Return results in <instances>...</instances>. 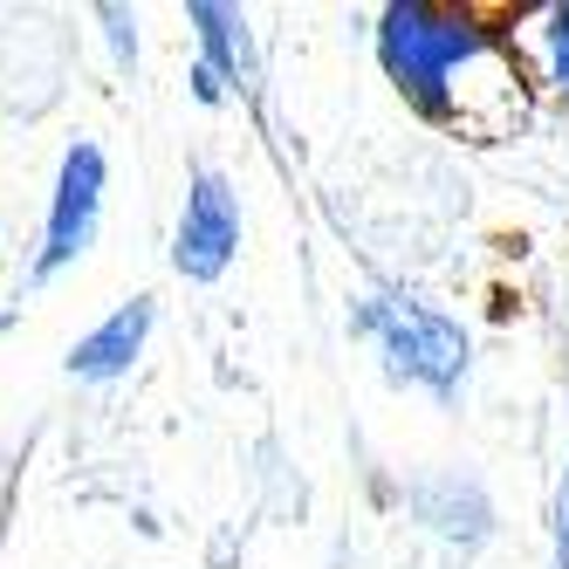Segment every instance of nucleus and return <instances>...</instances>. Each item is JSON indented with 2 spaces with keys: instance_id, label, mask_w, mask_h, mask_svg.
<instances>
[{
  "instance_id": "obj_1",
  "label": "nucleus",
  "mask_w": 569,
  "mask_h": 569,
  "mask_svg": "<svg viewBox=\"0 0 569 569\" xmlns=\"http://www.w3.org/2000/svg\"><path fill=\"white\" fill-rule=\"evenodd\" d=\"M378 56L398 97L432 124H453L473 138H501L528 117L521 62L501 49V34L467 8H432V0H398L378 21Z\"/></svg>"
},
{
  "instance_id": "obj_10",
  "label": "nucleus",
  "mask_w": 569,
  "mask_h": 569,
  "mask_svg": "<svg viewBox=\"0 0 569 569\" xmlns=\"http://www.w3.org/2000/svg\"><path fill=\"white\" fill-rule=\"evenodd\" d=\"M562 569H569V495H562Z\"/></svg>"
},
{
  "instance_id": "obj_7",
  "label": "nucleus",
  "mask_w": 569,
  "mask_h": 569,
  "mask_svg": "<svg viewBox=\"0 0 569 569\" xmlns=\"http://www.w3.org/2000/svg\"><path fill=\"white\" fill-rule=\"evenodd\" d=\"M549 69H556V90H562V103H569V0L562 8H549Z\"/></svg>"
},
{
  "instance_id": "obj_2",
  "label": "nucleus",
  "mask_w": 569,
  "mask_h": 569,
  "mask_svg": "<svg viewBox=\"0 0 569 569\" xmlns=\"http://www.w3.org/2000/svg\"><path fill=\"white\" fill-rule=\"evenodd\" d=\"M357 330L371 337L385 350V363L398 378H412L426 391H453L467 378V337H460V322H446L439 309L412 302V296H371L357 309Z\"/></svg>"
},
{
  "instance_id": "obj_8",
  "label": "nucleus",
  "mask_w": 569,
  "mask_h": 569,
  "mask_svg": "<svg viewBox=\"0 0 569 569\" xmlns=\"http://www.w3.org/2000/svg\"><path fill=\"white\" fill-rule=\"evenodd\" d=\"M103 21H110V42H117V56H131V49H138V34H131L124 8H103Z\"/></svg>"
},
{
  "instance_id": "obj_6",
  "label": "nucleus",
  "mask_w": 569,
  "mask_h": 569,
  "mask_svg": "<svg viewBox=\"0 0 569 569\" xmlns=\"http://www.w3.org/2000/svg\"><path fill=\"white\" fill-rule=\"evenodd\" d=\"M192 28L199 42H207V69L220 76L227 90H254V42H248V21L233 8H213V0H199L192 8Z\"/></svg>"
},
{
  "instance_id": "obj_9",
  "label": "nucleus",
  "mask_w": 569,
  "mask_h": 569,
  "mask_svg": "<svg viewBox=\"0 0 569 569\" xmlns=\"http://www.w3.org/2000/svg\"><path fill=\"white\" fill-rule=\"evenodd\" d=\"M192 97H199V103H220V97H227V83H220V76H213L207 62L192 69Z\"/></svg>"
},
{
  "instance_id": "obj_4",
  "label": "nucleus",
  "mask_w": 569,
  "mask_h": 569,
  "mask_svg": "<svg viewBox=\"0 0 569 569\" xmlns=\"http://www.w3.org/2000/svg\"><path fill=\"white\" fill-rule=\"evenodd\" d=\"M240 248V199L220 172H199L179 213V240H172V268L186 281H220L227 261Z\"/></svg>"
},
{
  "instance_id": "obj_5",
  "label": "nucleus",
  "mask_w": 569,
  "mask_h": 569,
  "mask_svg": "<svg viewBox=\"0 0 569 569\" xmlns=\"http://www.w3.org/2000/svg\"><path fill=\"white\" fill-rule=\"evenodd\" d=\"M144 330H151V302H124V309H110L97 330L69 350V371L76 378H117V371H131V357L144 350Z\"/></svg>"
},
{
  "instance_id": "obj_3",
  "label": "nucleus",
  "mask_w": 569,
  "mask_h": 569,
  "mask_svg": "<svg viewBox=\"0 0 569 569\" xmlns=\"http://www.w3.org/2000/svg\"><path fill=\"white\" fill-rule=\"evenodd\" d=\"M97 213H103V151L90 138H76L62 151V179H56V199H49V240H42L34 274H62L83 254L97 240Z\"/></svg>"
}]
</instances>
